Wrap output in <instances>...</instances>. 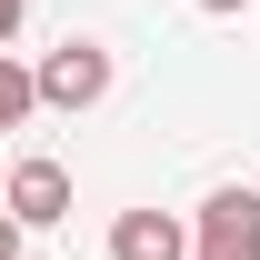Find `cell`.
<instances>
[{
	"label": "cell",
	"instance_id": "obj_1",
	"mask_svg": "<svg viewBox=\"0 0 260 260\" xmlns=\"http://www.w3.org/2000/svg\"><path fill=\"white\" fill-rule=\"evenodd\" d=\"M30 80H40V110H70V120H80V110H100V100H110L120 60H110V40H80V30H70Z\"/></svg>",
	"mask_w": 260,
	"mask_h": 260
},
{
	"label": "cell",
	"instance_id": "obj_2",
	"mask_svg": "<svg viewBox=\"0 0 260 260\" xmlns=\"http://www.w3.org/2000/svg\"><path fill=\"white\" fill-rule=\"evenodd\" d=\"M190 260H260V190L250 180H220L190 210Z\"/></svg>",
	"mask_w": 260,
	"mask_h": 260
},
{
	"label": "cell",
	"instance_id": "obj_3",
	"mask_svg": "<svg viewBox=\"0 0 260 260\" xmlns=\"http://www.w3.org/2000/svg\"><path fill=\"white\" fill-rule=\"evenodd\" d=\"M0 210H10L20 230H60V220H70V170L50 160V150L10 160V170H0Z\"/></svg>",
	"mask_w": 260,
	"mask_h": 260
},
{
	"label": "cell",
	"instance_id": "obj_4",
	"mask_svg": "<svg viewBox=\"0 0 260 260\" xmlns=\"http://www.w3.org/2000/svg\"><path fill=\"white\" fill-rule=\"evenodd\" d=\"M110 260H190V220L180 210H120L110 220Z\"/></svg>",
	"mask_w": 260,
	"mask_h": 260
},
{
	"label": "cell",
	"instance_id": "obj_5",
	"mask_svg": "<svg viewBox=\"0 0 260 260\" xmlns=\"http://www.w3.org/2000/svg\"><path fill=\"white\" fill-rule=\"evenodd\" d=\"M30 110H40V80H30L20 60H10V50H0V130H20Z\"/></svg>",
	"mask_w": 260,
	"mask_h": 260
},
{
	"label": "cell",
	"instance_id": "obj_6",
	"mask_svg": "<svg viewBox=\"0 0 260 260\" xmlns=\"http://www.w3.org/2000/svg\"><path fill=\"white\" fill-rule=\"evenodd\" d=\"M20 240H30V230H20L10 210H0V260H20Z\"/></svg>",
	"mask_w": 260,
	"mask_h": 260
},
{
	"label": "cell",
	"instance_id": "obj_7",
	"mask_svg": "<svg viewBox=\"0 0 260 260\" xmlns=\"http://www.w3.org/2000/svg\"><path fill=\"white\" fill-rule=\"evenodd\" d=\"M10 40H20V0H0V50H10Z\"/></svg>",
	"mask_w": 260,
	"mask_h": 260
},
{
	"label": "cell",
	"instance_id": "obj_8",
	"mask_svg": "<svg viewBox=\"0 0 260 260\" xmlns=\"http://www.w3.org/2000/svg\"><path fill=\"white\" fill-rule=\"evenodd\" d=\"M190 10H210V20H240V10H250V0H190Z\"/></svg>",
	"mask_w": 260,
	"mask_h": 260
}]
</instances>
